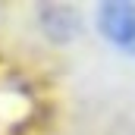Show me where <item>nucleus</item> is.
I'll return each instance as SVG.
<instances>
[{"mask_svg": "<svg viewBox=\"0 0 135 135\" xmlns=\"http://www.w3.org/2000/svg\"><path fill=\"white\" fill-rule=\"evenodd\" d=\"M98 32L119 54L135 57V3L132 0H104L98 6Z\"/></svg>", "mask_w": 135, "mask_h": 135, "instance_id": "obj_1", "label": "nucleus"}, {"mask_svg": "<svg viewBox=\"0 0 135 135\" xmlns=\"http://www.w3.org/2000/svg\"><path fill=\"white\" fill-rule=\"evenodd\" d=\"M38 25L54 44H69L79 35V13L63 3H41L38 6Z\"/></svg>", "mask_w": 135, "mask_h": 135, "instance_id": "obj_2", "label": "nucleus"}]
</instances>
